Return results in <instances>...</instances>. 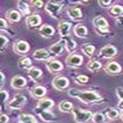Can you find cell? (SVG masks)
Segmentation results:
<instances>
[{"instance_id": "obj_31", "label": "cell", "mask_w": 123, "mask_h": 123, "mask_svg": "<svg viewBox=\"0 0 123 123\" xmlns=\"http://www.w3.org/2000/svg\"><path fill=\"white\" fill-rule=\"evenodd\" d=\"M19 123H37V120L34 115L30 114H22L19 117Z\"/></svg>"}, {"instance_id": "obj_4", "label": "cell", "mask_w": 123, "mask_h": 123, "mask_svg": "<svg viewBox=\"0 0 123 123\" xmlns=\"http://www.w3.org/2000/svg\"><path fill=\"white\" fill-rule=\"evenodd\" d=\"M27 102V98L23 94H15L13 96V99H11L8 103H7V107L9 109H20L22 106H25Z\"/></svg>"}, {"instance_id": "obj_33", "label": "cell", "mask_w": 123, "mask_h": 123, "mask_svg": "<svg viewBox=\"0 0 123 123\" xmlns=\"http://www.w3.org/2000/svg\"><path fill=\"white\" fill-rule=\"evenodd\" d=\"M81 52H84L86 56L91 57V56L94 55V52H95V47L93 44H85V45L81 47Z\"/></svg>"}, {"instance_id": "obj_20", "label": "cell", "mask_w": 123, "mask_h": 123, "mask_svg": "<svg viewBox=\"0 0 123 123\" xmlns=\"http://www.w3.org/2000/svg\"><path fill=\"white\" fill-rule=\"evenodd\" d=\"M54 106H55L54 100H51V99H49V98H43V99H41V100L37 102V108L43 109V110H50Z\"/></svg>"}, {"instance_id": "obj_47", "label": "cell", "mask_w": 123, "mask_h": 123, "mask_svg": "<svg viewBox=\"0 0 123 123\" xmlns=\"http://www.w3.org/2000/svg\"><path fill=\"white\" fill-rule=\"evenodd\" d=\"M117 22H118L121 26H123V15H122V16H120V18L117 19Z\"/></svg>"}, {"instance_id": "obj_16", "label": "cell", "mask_w": 123, "mask_h": 123, "mask_svg": "<svg viewBox=\"0 0 123 123\" xmlns=\"http://www.w3.org/2000/svg\"><path fill=\"white\" fill-rule=\"evenodd\" d=\"M64 49H65V41H64V40H61V41L56 42L55 44H52V45L49 48V51L51 52V55L59 56L63 54Z\"/></svg>"}, {"instance_id": "obj_36", "label": "cell", "mask_w": 123, "mask_h": 123, "mask_svg": "<svg viewBox=\"0 0 123 123\" xmlns=\"http://www.w3.org/2000/svg\"><path fill=\"white\" fill-rule=\"evenodd\" d=\"M80 89H78V88H70L68 89V94L71 98H75V99H78V95L80 94Z\"/></svg>"}, {"instance_id": "obj_6", "label": "cell", "mask_w": 123, "mask_h": 123, "mask_svg": "<svg viewBox=\"0 0 123 123\" xmlns=\"http://www.w3.org/2000/svg\"><path fill=\"white\" fill-rule=\"evenodd\" d=\"M117 49L114 47V45H111V44H108V45H105L101 50H100V52H99V56H100V58H106V59H109V58H114L115 56L117 55Z\"/></svg>"}, {"instance_id": "obj_37", "label": "cell", "mask_w": 123, "mask_h": 123, "mask_svg": "<svg viewBox=\"0 0 123 123\" xmlns=\"http://www.w3.org/2000/svg\"><path fill=\"white\" fill-rule=\"evenodd\" d=\"M99 5L103 8H108L111 7V1L110 0H99Z\"/></svg>"}, {"instance_id": "obj_35", "label": "cell", "mask_w": 123, "mask_h": 123, "mask_svg": "<svg viewBox=\"0 0 123 123\" xmlns=\"http://www.w3.org/2000/svg\"><path fill=\"white\" fill-rule=\"evenodd\" d=\"M88 77L87 75H85V74H80V75H78L77 78H75V81L78 82V84H80V85H85V84H87L88 82Z\"/></svg>"}, {"instance_id": "obj_46", "label": "cell", "mask_w": 123, "mask_h": 123, "mask_svg": "<svg viewBox=\"0 0 123 123\" xmlns=\"http://www.w3.org/2000/svg\"><path fill=\"white\" fill-rule=\"evenodd\" d=\"M0 75H1V86L4 85V82H5V74H4V72L1 71L0 72Z\"/></svg>"}, {"instance_id": "obj_45", "label": "cell", "mask_w": 123, "mask_h": 123, "mask_svg": "<svg viewBox=\"0 0 123 123\" xmlns=\"http://www.w3.org/2000/svg\"><path fill=\"white\" fill-rule=\"evenodd\" d=\"M117 109L121 110V111H123V99L122 100H120L118 103H117Z\"/></svg>"}, {"instance_id": "obj_41", "label": "cell", "mask_w": 123, "mask_h": 123, "mask_svg": "<svg viewBox=\"0 0 123 123\" xmlns=\"http://www.w3.org/2000/svg\"><path fill=\"white\" fill-rule=\"evenodd\" d=\"M0 93H1V99H2V101L8 103V93H7L5 89H1Z\"/></svg>"}, {"instance_id": "obj_5", "label": "cell", "mask_w": 123, "mask_h": 123, "mask_svg": "<svg viewBox=\"0 0 123 123\" xmlns=\"http://www.w3.org/2000/svg\"><path fill=\"white\" fill-rule=\"evenodd\" d=\"M82 62H84V58L79 54H71L65 59L66 65L70 66V68H79V66L82 65Z\"/></svg>"}, {"instance_id": "obj_30", "label": "cell", "mask_w": 123, "mask_h": 123, "mask_svg": "<svg viewBox=\"0 0 123 123\" xmlns=\"http://www.w3.org/2000/svg\"><path fill=\"white\" fill-rule=\"evenodd\" d=\"M101 68H102V64L99 61H96V59H92V61H89L87 63V68L89 71H92V72H96Z\"/></svg>"}, {"instance_id": "obj_19", "label": "cell", "mask_w": 123, "mask_h": 123, "mask_svg": "<svg viewBox=\"0 0 123 123\" xmlns=\"http://www.w3.org/2000/svg\"><path fill=\"white\" fill-rule=\"evenodd\" d=\"M40 35L44 38H50L55 35V28L50 25H43L40 28Z\"/></svg>"}, {"instance_id": "obj_9", "label": "cell", "mask_w": 123, "mask_h": 123, "mask_svg": "<svg viewBox=\"0 0 123 123\" xmlns=\"http://www.w3.org/2000/svg\"><path fill=\"white\" fill-rule=\"evenodd\" d=\"M13 49L14 51L16 54H19V55H26L29 51V49H30V45H29L28 42L23 41V40H19V41H16L14 43Z\"/></svg>"}, {"instance_id": "obj_44", "label": "cell", "mask_w": 123, "mask_h": 123, "mask_svg": "<svg viewBox=\"0 0 123 123\" xmlns=\"http://www.w3.org/2000/svg\"><path fill=\"white\" fill-rule=\"evenodd\" d=\"M95 31L98 33V35H101V36H105L106 34H108L109 30H100V29H95Z\"/></svg>"}, {"instance_id": "obj_27", "label": "cell", "mask_w": 123, "mask_h": 123, "mask_svg": "<svg viewBox=\"0 0 123 123\" xmlns=\"http://www.w3.org/2000/svg\"><path fill=\"white\" fill-rule=\"evenodd\" d=\"M18 8H19V11H20V13L25 14V15H31L30 14V7H29V5H28V2H26V1H22V0H19L18 1Z\"/></svg>"}, {"instance_id": "obj_43", "label": "cell", "mask_w": 123, "mask_h": 123, "mask_svg": "<svg viewBox=\"0 0 123 123\" xmlns=\"http://www.w3.org/2000/svg\"><path fill=\"white\" fill-rule=\"evenodd\" d=\"M116 95L120 100L123 99V87H117L116 88Z\"/></svg>"}, {"instance_id": "obj_10", "label": "cell", "mask_w": 123, "mask_h": 123, "mask_svg": "<svg viewBox=\"0 0 123 123\" xmlns=\"http://www.w3.org/2000/svg\"><path fill=\"white\" fill-rule=\"evenodd\" d=\"M71 29H72V23L68 22V21H61L59 25H58V33L64 38H66L70 35Z\"/></svg>"}, {"instance_id": "obj_40", "label": "cell", "mask_w": 123, "mask_h": 123, "mask_svg": "<svg viewBox=\"0 0 123 123\" xmlns=\"http://www.w3.org/2000/svg\"><path fill=\"white\" fill-rule=\"evenodd\" d=\"M33 5L35 8H43V6H45L42 0H35V1H33Z\"/></svg>"}, {"instance_id": "obj_22", "label": "cell", "mask_w": 123, "mask_h": 123, "mask_svg": "<svg viewBox=\"0 0 123 123\" xmlns=\"http://www.w3.org/2000/svg\"><path fill=\"white\" fill-rule=\"evenodd\" d=\"M73 33H74V35L78 36V37H86L87 34H88V30H87V27H86V26L78 23V25H75L74 28H73Z\"/></svg>"}, {"instance_id": "obj_25", "label": "cell", "mask_w": 123, "mask_h": 123, "mask_svg": "<svg viewBox=\"0 0 123 123\" xmlns=\"http://www.w3.org/2000/svg\"><path fill=\"white\" fill-rule=\"evenodd\" d=\"M18 65H19V68H22V70H27L29 71L31 68H34L33 66V62L31 59L29 58V57H25V58H21L19 63H18Z\"/></svg>"}, {"instance_id": "obj_1", "label": "cell", "mask_w": 123, "mask_h": 123, "mask_svg": "<svg viewBox=\"0 0 123 123\" xmlns=\"http://www.w3.org/2000/svg\"><path fill=\"white\" fill-rule=\"evenodd\" d=\"M63 7H64V4L62 1H48L45 4V6H44V9L47 11V13L50 16H52L55 19H58Z\"/></svg>"}, {"instance_id": "obj_28", "label": "cell", "mask_w": 123, "mask_h": 123, "mask_svg": "<svg viewBox=\"0 0 123 123\" xmlns=\"http://www.w3.org/2000/svg\"><path fill=\"white\" fill-rule=\"evenodd\" d=\"M58 108L62 113H72L73 111V105L70 101H62L59 105H58Z\"/></svg>"}, {"instance_id": "obj_7", "label": "cell", "mask_w": 123, "mask_h": 123, "mask_svg": "<svg viewBox=\"0 0 123 123\" xmlns=\"http://www.w3.org/2000/svg\"><path fill=\"white\" fill-rule=\"evenodd\" d=\"M68 85H70V80L63 75H58L52 80V87L57 91H64L68 87Z\"/></svg>"}, {"instance_id": "obj_2", "label": "cell", "mask_w": 123, "mask_h": 123, "mask_svg": "<svg viewBox=\"0 0 123 123\" xmlns=\"http://www.w3.org/2000/svg\"><path fill=\"white\" fill-rule=\"evenodd\" d=\"M73 118L77 123H87L89 121H92L94 113L89 111V110H82L80 108H74L73 111Z\"/></svg>"}, {"instance_id": "obj_13", "label": "cell", "mask_w": 123, "mask_h": 123, "mask_svg": "<svg viewBox=\"0 0 123 123\" xmlns=\"http://www.w3.org/2000/svg\"><path fill=\"white\" fill-rule=\"evenodd\" d=\"M51 56V52L47 49H38L33 52V58L36 61H50Z\"/></svg>"}, {"instance_id": "obj_29", "label": "cell", "mask_w": 123, "mask_h": 123, "mask_svg": "<svg viewBox=\"0 0 123 123\" xmlns=\"http://www.w3.org/2000/svg\"><path fill=\"white\" fill-rule=\"evenodd\" d=\"M109 13L113 15V16H122L123 15V6L122 5H118V4H115V5H111V7L109 8Z\"/></svg>"}, {"instance_id": "obj_17", "label": "cell", "mask_w": 123, "mask_h": 123, "mask_svg": "<svg viewBox=\"0 0 123 123\" xmlns=\"http://www.w3.org/2000/svg\"><path fill=\"white\" fill-rule=\"evenodd\" d=\"M93 26L95 29H100V30H109V25L108 21L102 16H96L93 19Z\"/></svg>"}, {"instance_id": "obj_18", "label": "cell", "mask_w": 123, "mask_h": 123, "mask_svg": "<svg viewBox=\"0 0 123 123\" xmlns=\"http://www.w3.org/2000/svg\"><path fill=\"white\" fill-rule=\"evenodd\" d=\"M30 94L35 99H40L41 100L42 98H44L45 94H47V88L44 86L37 85V86H35V87H33V88L30 89Z\"/></svg>"}, {"instance_id": "obj_14", "label": "cell", "mask_w": 123, "mask_h": 123, "mask_svg": "<svg viewBox=\"0 0 123 123\" xmlns=\"http://www.w3.org/2000/svg\"><path fill=\"white\" fill-rule=\"evenodd\" d=\"M45 66L51 73H56V72H59L63 70L64 65L62 64V62L57 61V59H50L45 63Z\"/></svg>"}, {"instance_id": "obj_32", "label": "cell", "mask_w": 123, "mask_h": 123, "mask_svg": "<svg viewBox=\"0 0 123 123\" xmlns=\"http://www.w3.org/2000/svg\"><path fill=\"white\" fill-rule=\"evenodd\" d=\"M64 41H65V49L68 50V52H73L77 49V42L73 38L66 37V38H64Z\"/></svg>"}, {"instance_id": "obj_38", "label": "cell", "mask_w": 123, "mask_h": 123, "mask_svg": "<svg viewBox=\"0 0 123 123\" xmlns=\"http://www.w3.org/2000/svg\"><path fill=\"white\" fill-rule=\"evenodd\" d=\"M0 38H1V50H4V49H5V47H7V45H8V38H7L4 34L0 35Z\"/></svg>"}, {"instance_id": "obj_26", "label": "cell", "mask_w": 123, "mask_h": 123, "mask_svg": "<svg viewBox=\"0 0 123 123\" xmlns=\"http://www.w3.org/2000/svg\"><path fill=\"white\" fill-rule=\"evenodd\" d=\"M6 16L11 22H19L21 20V13L15 9H9L6 13Z\"/></svg>"}, {"instance_id": "obj_42", "label": "cell", "mask_w": 123, "mask_h": 123, "mask_svg": "<svg viewBox=\"0 0 123 123\" xmlns=\"http://www.w3.org/2000/svg\"><path fill=\"white\" fill-rule=\"evenodd\" d=\"M9 122V117L6 114H1L0 115V123H8Z\"/></svg>"}, {"instance_id": "obj_15", "label": "cell", "mask_w": 123, "mask_h": 123, "mask_svg": "<svg viewBox=\"0 0 123 123\" xmlns=\"http://www.w3.org/2000/svg\"><path fill=\"white\" fill-rule=\"evenodd\" d=\"M35 113L38 115V116L42 118V121L44 122H52L55 121V115L50 111V110H43V109H40V108H35Z\"/></svg>"}, {"instance_id": "obj_24", "label": "cell", "mask_w": 123, "mask_h": 123, "mask_svg": "<svg viewBox=\"0 0 123 123\" xmlns=\"http://www.w3.org/2000/svg\"><path fill=\"white\" fill-rule=\"evenodd\" d=\"M106 117L110 120V121H114V120H117V118H121V113L118 109H115V108H108L106 110Z\"/></svg>"}, {"instance_id": "obj_11", "label": "cell", "mask_w": 123, "mask_h": 123, "mask_svg": "<svg viewBox=\"0 0 123 123\" xmlns=\"http://www.w3.org/2000/svg\"><path fill=\"white\" fill-rule=\"evenodd\" d=\"M11 86L15 89H22L27 86V79L22 75H15L11 80Z\"/></svg>"}, {"instance_id": "obj_8", "label": "cell", "mask_w": 123, "mask_h": 123, "mask_svg": "<svg viewBox=\"0 0 123 123\" xmlns=\"http://www.w3.org/2000/svg\"><path fill=\"white\" fill-rule=\"evenodd\" d=\"M41 23H42V18H41V15L37 13L31 14V15L27 16V19H26V25H27V27L29 29L37 28Z\"/></svg>"}, {"instance_id": "obj_3", "label": "cell", "mask_w": 123, "mask_h": 123, "mask_svg": "<svg viewBox=\"0 0 123 123\" xmlns=\"http://www.w3.org/2000/svg\"><path fill=\"white\" fill-rule=\"evenodd\" d=\"M78 100L84 103H94L101 100V96L93 91H81L78 95Z\"/></svg>"}, {"instance_id": "obj_34", "label": "cell", "mask_w": 123, "mask_h": 123, "mask_svg": "<svg viewBox=\"0 0 123 123\" xmlns=\"http://www.w3.org/2000/svg\"><path fill=\"white\" fill-rule=\"evenodd\" d=\"M106 120H107V117H106V115L103 113L96 111V113H94V115H93L92 122L93 123H106Z\"/></svg>"}, {"instance_id": "obj_39", "label": "cell", "mask_w": 123, "mask_h": 123, "mask_svg": "<svg viewBox=\"0 0 123 123\" xmlns=\"http://www.w3.org/2000/svg\"><path fill=\"white\" fill-rule=\"evenodd\" d=\"M0 28H1V30H5V29L8 28V22H7L4 18L0 19Z\"/></svg>"}, {"instance_id": "obj_48", "label": "cell", "mask_w": 123, "mask_h": 123, "mask_svg": "<svg viewBox=\"0 0 123 123\" xmlns=\"http://www.w3.org/2000/svg\"><path fill=\"white\" fill-rule=\"evenodd\" d=\"M121 118L123 120V111H121Z\"/></svg>"}, {"instance_id": "obj_21", "label": "cell", "mask_w": 123, "mask_h": 123, "mask_svg": "<svg viewBox=\"0 0 123 123\" xmlns=\"http://www.w3.org/2000/svg\"><path fill=\"white\" fill-rule=\"evenodd\" d=\"M68 15L72 19V20H79L82 19V12L79 7H70L68 9Z\"/></svg>"}, {"instance_id": "obj_12", "label": "cell", "mask_w": 123, "mask_h": 123, "mask_svg": "<svg viewBox=\"0 0 123 123\" xmlns=\"http://www.w3.org/2000/svg\"><path fill=\"white\" fill-rule=\"evenodd\" d=\"M105 71L109 74H120L122 72V66L116 62H109L105 65Z\"/></svg>"}, {"instance_id": "obj_23", "label": "cell", "mask_w": 123, "mask_h": 123, "mask_svg": "<svg viewBox=\"0 0 123 123\" xmlns=\"http://www.w3.org/2000/svg\"><path fill=\"white\" fill-rule=\"evenodd\" d=\"M42 70L38 68H31L29 71H28V77L33 80V81H38V79H41L42 77Z\"/></svg>"}]
</instances>
